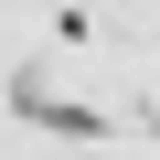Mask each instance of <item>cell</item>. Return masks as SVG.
<instances>
[{"label":"cell","mask_w":160,"mask_h":160,"mask_svg":"<svg viewBox=\"0 0 160 160\" xmlns=\"http://www.w3.org/2000/svg\"><path fill=\"white\" fill-rule=\"evenodd\" d=\"M11 107H22L32 128H53V139H107V118H96V107H64V96H43V64H22V75H11Z\"/></svg>","instance_id":"obj_1"}]
</instances>
